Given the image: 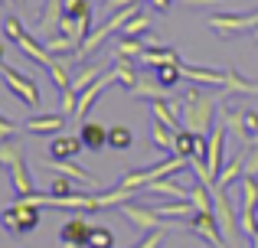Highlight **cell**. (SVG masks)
<instances>
[{
	"mask_svg": "<svg viewBox=\"0 0 258 248\" xmlns=\"http://www.w3.org/2000/svg\"><path fill=\"white\" fill-rule=\"evenodd\" d=\"M219 108H222V98L216 102V98L209 95V92H203L200 85H189V89L180 95V118H183V127H186V131L209 134L216 127Z\"/></svg>",
	"mask_w": 258,
	"mask_h": 248,
	"instance_id": "obj_1",
	"label": "cell"
},
{
	"mask_svg": "<svg viewBox=\"0 0 258 248\" xmlns=\"http://www.w3.org/2000/svg\"><path fill=\"white\" fill-rule=\"evenodd\" d=\"M186 163H189V160H183V157H176V153H170V157H160L157 163H151V167H141V170H127L114 186H121V190H131V193H134V190H147V186L157 183V180H164V177H176L180 170H186Z\"/></svg>",
	"mask_w": 258,
	"mask_h": 248,
	"instance_id": "obj_2",
	"label": "cell"
},
{
	"mask_svg": "<svg viewBox=\"0 0 258 248\" xmlns=\"http://www.w3.org/2000/svg\"><path fill=\"white\" fill-rule=\"evenodd\" d=\"M0 167H7L10 170V183H13V193H17V199H26L36 193V183H33L30 177V167H26L23 160V150H20L17 140H0Z\"/></svg>",
	"mask_w": 258,
	"mask_h": 248,
	"instance_id": "obj_3",
	"label": "cell"
},
{
	"mask_svg": "<svg viewBox=\"0 0 258 248\" xmlns=\"http://www.w3.org/2000/svg\"><path fill=\"white\" fill-rule=\"evenodd\" d=\"M114 212H121V216L127 219V222L134 225V232H173V229H180L183 222H176V219H164L157 209H151V206H141V203H124V206H118Z\"/></svg>",
	"mask_w": 258,
	"mask_h": 248,
	"instance_id": "obj_4",
	"label": "cell"
},
{
	"mask_svg": "<svg viewBox=\"0 0 258 248\" xmlns=\"http://www.w3.org/2000/svg\"><path fill=\"white\" fill-rule=\"evenodd\" d=\"M0 225H4L10 235H26L39 225V206L26 203V199H17L13 206H7L0 212Z\"/></svg>",
	"mask_w": 258,
	"mask_h": 248,
	"instance_id": "obj_5",
	"label": "cell"
},
{
	"mask_svg": "<svg viewBox=\"0 0 258 248\" xmlns=\"http://www.w3.org/2000/svg\"><path fill=\"white\" fill-rule=\"evenodd\" d=\"M216 222L222 229V238H226L229 248H239L242 235V225H239V216H235V206H232V196L229 190H216Z\"/></svg>",
	"mask_w": 258,
	"mask_h": 248,
	"instance_id": "obj_6",
	"label": "cell"
},
{
	"mask_svg": "<svg viewBox=\"0 0 258 248\" xmlns=\"http://www.w3.org/2000/svg\"><path fill=\"white\" fill-rule=\"evenodd\" d=\"M209 30L222 39L239 36L245 30H258V10H252V13H216V17H209Z\"/></svg>",
	"mask_w": 258,
	"mask_h": 248,
	"instance_id": "obj_7",
	"label": "cell"
},
{
	"mask_svg": "<svg viewBox=\"0 0 258 248\" xmlns=\"http://www.w3.org/2000/svg\"><path fill=\"white\" fill-rule=\"evenodd\" d=\"M0 78H4V85H7V89H10L23 105H30V108H36V105H39V89H36V82H33L30 75H23V72L10 69L7 62H0Z\"/></svg>",
	"mask_w": 258,
	"mask_h": 248,
	"instance_id": "obj_8",
	"label": "cell"
},
{
	"mask_svg": "<svg viewBox=\"0 0 258 248\" xmlns=\"http://www.w3.org/2000/svg\"><path fill=\"white\" fill-rule=\"evenodd\" d=\"M183 225H186L189 232H196V235H200L206 245H213V248H229L226 238H222L219 222H216V212H193L189 219H183Z\"/></svg>",
	"mask_w": 258,
	"mask_h": 248,
	"instance_id": "obj_9",
	"label": "cell"
},
{
	"mask_svg": "<svg viewBox=\"0 0 258 248\" xmlns=\"http://www.w3.org/2000/svg\"><path fill=\"white\" fill-rule=\"evenodd\" d=\"M43 167H46V170H52L56 177H69L72 183H88V186H98V183H101L95 173H88L85 167L76 163V157H72V160H52V157H46Z\"/></svg>",
	"mask_w": 258,
	"mask_h": 248,
	"instance_id": "obj_10",
	"label": "cell"
},
{
	"mask_svg": "<svg viewBox=\"0 0 258 248\" xmlns=\"http://www.w3.org/2000/svg\"><path fill=\"white\" fill-rule=\"evenodd\" d=\"M92 229L95 225H88L82 216H72L69 222L59 229V242H62V248H85L88 238H92Z\"/></svg>",
	"mask_w": 258,
	"mask_h": 248,
	"instance_id": "obj_11",
	"label": "cell"
},
{
	"mask_svg": "<svg viewBox=\"0 0 258 248\" xmlns=\"http://www.w3.org/2000/svg\"><path fill=\"white\" fill-rule=\"evenodd\" d=\"M226 131L229 127L222 124V121H216V127L209 131V170H213V177L219 180V173H222V167H226Z\"/></svg>",
	"mask_w": 258,
	"mask_h": 248,
	"instance_id": "obj_12",
	"label": "cell"
},
{
	"mask_svg": "<svg viewBox=\"0 0 258 248\" xmlns=\"http://www.w3.org/2000/svg\"><path fill=\"white\" fill-rule=\"evenodd\" d=\"M151 111H154V121L167 124L170 131H180V127H183L180 98H160V102H151Z\"/></svg>",
	"mask_w": 258,
	"mask_h": 248,
	"instance_id": "obj_13",
	"label": "cell"
},
{
	"mask_svg": "<svg viewBox=\"0 0 258 248\" xmlns=\"http://www.w3.org/2000/svg\"><path fill=\"white\" fill-rule=\"evenodd\" d=\"M235 95H258V82L245 78L239 69L226 65V85H222V98H235Z\"/></svg>",
	"mask_w": 258,
	"mask_h": 248,
	"instance_id": "obj_14",
	"label": "cell"
},
{
	"mask_svg": "<svg viewBox=\"0 0 258 248\" xmlns=\"http://www.w3.org/2000/svg\"><path fill=\"white\" fill-rule=\"evenodd\" d=\"M183 78L193 85H226V69H209V65H186L183 62Z\"/></svg>",
	"mask_w": 258,
	"mask_h": 248,
	"instance_id": "obj_15",
	"label": "cell"
},
{
	"mask_svg": "<svg viewBox=\"0 0 258 248\" xmlns=\"http://www.w3.org/2000/svg\"><path fill=\"white\" fill-rule=\"evenodd\" d=\"M82 137L79 134H56V137L49 140V157H56V160H72V157H79L82 153Z\"/></svg>",
	"mask_w": 258,
	"mask_h": 248,
	"instance_id": "obj_16",
	"label": "cell"
},
{
	"mask_svg": "<svg viewBox=\"0 0 258 248\" xmlns=\"http://www.w3.org/2000/svg\"><path fill=\"white\" fill-rule=\"evenodd\" d=\"M17 46L23 49V56H26V59H33V62H39L43 69H49V65L56 62V56H52V52L46 49V43H36V39H33L30 33H23V36L17 39Z\"/></svg>",
	"mask_w": 258,
	"mask_h": 248,
	"instance_id": "obj_17",
	"label": "cell"
},
{
	"mask_svg": "<svg viewBox=\"0 0 258 248\" xmlns=\"http://www.w3.org/2000/svg\"><path fill=\"white\" fill-rule=\"evenodd\" d=\"M62 124H66V115H33V118H26L23 131H30V134H52V137H56V131H62Z\"/></svg>",
	"mask_w": 258,
	"mask_h": 248,
	"instance_id": "obj_18",
	"label": "cell"
},
{
	"mask_svg": "<svg viewBox=\"0 0 258 248\" xmlns=\"http://www.w3.org/2000/svg\"><path fill=\"white\" fill-rule=\"evenodd\" d=\"M147 193H154V196H167V199H189V186H183L176 177H164V180H157V183H151L147 186Z\"/></svg>",
	"mask_w": 258,
	"mask_h": 248,
	"instance_id": "obj_19",
	"label": "cell"
},
{
	"mask_svg": "<svg viewBox=\"0 0 258 248\" xmlns=\"http://www.w3.org/2000/svg\"><path fill=\"white\" fill-rule=\"evenodd\" d=\"M141 65L160 69V65H183V59H180L176 49H170V46H160V49H147L144 56H141Z\"/></svg>",
	"mask_w": 258,
	"mask_h": 248,
	"instance_id": "obj_20",
	"label": "cell"
},
{
	"mask_svg": "<svg viewBox=\"0 0 258 248\" xmlns=\"http://www.w3.org/2000/svg\"><path fill=\"white\" fill-rule=\"evenodd\" d=\"M79 137H82V144L88 150H101V147H108V127L98 121H85L79 127Z\"/></svg>",
	"mask_w": 258,
	"mask_h": 248,
	"instance_id": "obj_21",
	"label": "cell"
},
{
	"mask_svg": "<svg viewBox=\"0 0 258 248\" xmlns=\"http://www.w3.org/2000/svg\"><path fill=\"white\" fill-rule=\"evenodd\" d=\"M235 177H245V157H242V153H232V157L226 160V167H222V173H219V180H216L213 193L216 190H229V183H232Z\"/></svg>",
	"mask_w": 258,
	"mask_h": 248,
	"instance_id": "obj_22",
	"label": "cell"
},
{
	"mask_svg": "<svg viewBox=\"0 0 258 248\" xmlns=\"http://www.w3.org/2000/svg\"><path fill=\"white\" fill-rule=\"evenodd\" d=\"M209 190H213V186L193 180V186H189V203L196 206V212H216V193H209Z\"/></svg>",
	"mask_w": 258,
	"mask_h": 248,
	"instance_id": "obj_23",
	"label": "cell"
},
{
	"mask_svg": "<svg viewBox=\"0 0 258 248\" xmlns=\"http://www.w3.org/2000/svg\"><path fill=\"white\" fill-rule=\"evenodd\" d=\"M131 95L138 98V102H160V98H164V85H160L154 75H141Z\"/></svg>",
	"mask_w": 258,
	"mask_h": 248,
	"instance_id": "obj_24",
	"label": "cell"
},
{
	"mask_svg": "<svg viewBox=\"0 0 258 248\" xmlns=\"http://www.w3.org/2000/svg\"><path fill=\"white\" fill-rule=\"evenodd\" d=\"M105 72H108V62H92V65H82V69H79L76 75H72V89H76L79 95H82L88 85H92L95 78H101Z\"/></svg>",
	"mask_w": 258,
	"mask_h": 248,
	"instance_id": "obj_25",
	"label": "cell"
},
{
	"mask_svg": "<svg viewBox=\"0 0 258 248\" xmlns=\"http://www.w3.org/2000/svg\"><path fill=\"white\" fill-rule=\"evenodd\" d=\"M144 52H147L144 39H131V36H121L118 46H114V59H131V62H141Z\"/></svg>",
	"mask_w": 258,
	"mask_h": 248,
	"instance_id": "obj_26",
	"label": "cell"
},
{
	"mask_svg": "<svg viewBox=\"0 0 258 248\" xmlns=\"http://www.w3.org/2000/svg\"><path fill=\"white\" fill-rule=\"evenodd\" d=\"M196 144H200V134L180 127V131H176V140H173V153H176V157H183V160H189L196 153Z\"/></svg>",
	"mask_w": 258,
	"mask_h": 248,
	"instance_id": "obj_27",
	"label": "cell"
},
{
	"mask_svg": "<svg viewBox=\"0 0 258 248\" xmlns=\"http://www.w3.org/2000/svg\"><path fill=\"white\" fill-rule=\"evenodd\" d=\"M114 75H118V85H124L127 92H134V85H138V78H141V72L134 69V62L131 59H114Z\"/></svg>",
	"mask_w": 258,
	"mask_h": 248,
	"instance_id": "obj_28",
	"label": "cell"
},
{
	"mask_svg": "<svg viewBox=\"0 0 258 248\" xmlns=\"http://www.w3.org/2000/svg\"><path fill=\"white\" fill-rule=\"evenodd\" d=\"M46 72H49V82H52V89H56L59 95L72 85V78H69V59H56Z\"/></svg>",
	"mask_w": 258,
	"mask_h": 248,
	"instance_id": "obj_29",
	"label": "cell"
},
{
	"mask_svg": "<svg viewBox=\"0 0 258 248\" xmlns=\"http://www.w3.org/2000/svg\"><path fill=\"white\" fill-rule=\"evenodd\" d=\"M157 212H160L164 219H176V222H180V219H189V216H193V212H196V206L189 203V199H180V203L173 199V203L157 206Z\"/></svg>",
	"mask_w": 258,
	"mask_h": 248,
	"instance_id": "obj_30",
	"label": "cell"
},
{
	"mask_svg": "<svg viewBox=\"0 0 258 248\" xmlns=\"http://www.w3.org/2000/svg\"><path fill=\"white\" fill-rule=\"evenodd\" d=\"M108 147H111V150H131L134 147V131L124 127V124L111 127V131H108Z\"/></svg>",
	"mask_w": 258,
	"mask_h": 248,
	"instance_id": "obj_31",
	"label": "cell"
},
{
	"mask_svg": "<svg viewBox=\"0 0 258 248\" xmlns=\"http://www.w3.org/2000/svg\"><path fill=\"white\" fill-rule=\"evenodd\" d=\"M151 33V17L147 13H138V17H131L124 23V30H121V36H131V39H141Z\"/></svg>",
	"mask_w": 258,
	"mask_h": 248,
	"instance_id": "obj_32",
	"label": "cell"
},
{
	"mask_svg": "<svg viewBox=\"0 0 258 248\" xmlns=\"http://www.w3.org/2000/svg\"><path fill=\"white\" fill-rule=\"evenodd\" d=\"M151 140H154V147H160V150H170V153H173V140H176V131H170V127H167V124H160V121H154Z\"/></svg>",
	"mask_w": 258,
	"mask_h": 248,
	"instance_id": "obj_33",
	"label": "cell"
},
{
	"mask_svg": "<svg viewBox=\"0 0 258 248\" xmlns=\"http://www.w3.org/2000/svg\"><path fill=\"white\" fill-rule=\"evenodd\" d=\"M242 209H258V177H242Z\"/></svg>",
	"mask_w": 258,
	"mask_h": 248,
	"instance_id": "obj_34",
	"label": "cell"
},
{
	"mask_svg": "<svg viewBox=\"0 0 258 248\" xmlns=\"http://www.w3.org/2000/svg\"><path fill=\"white\" fill-rule=\"evenodd\" d=\"M154 78H157L164 89H173L183 78V65H160V69H154Z\"/></svg>",
	"mask_w": 258,
	"mask_h": 248,
	"instance_id": "obj_35",
	"label": "cell"
},
{
	"mask_svg": "<svg viewBox=\"0 0 258 248\" xmlns=\"http://www.w3.org/2000/svg\"><path fill=\"white\" fill-rule=\"evenodd\" d=\"M189 170L196 173V180H200V183L216 186V177H213V170H209V160L206 157H189Z\"/></svg>",
	"mask_w": 258,
	"mask_h": 248,
	"instance_id": "obj_36",
	"label": "cell"
},
{
	"mask_svg": "<svg viewBox=\"0 0 258 248\" xmlns=\"http://www.w3.org/2000/svg\"><path fill=\"white\" fill-rule=\"evenodd\" d=\"M88 248H114V232L108 225H95L92 238H88Z\"/></svg>",
	"mask_w": 258,
	"mask_h": 248,
	"instance_id": "obj_37",
	"label": "cell"
},
{
	"mask_svg": "<svg viewBox=\"0 0 258 248\" xmlns=\"http://www.w3.org/2000/svg\"><path fill=\"white\" fill-rule=\"evenodd\" d=\"M72 186H76V183H72L69 177H56V180L49 183V190H46V193H49V199L56 203V199H66V196H72V193H76Z\"/></svg>",
	"mask_w": 258,
	"mask_h": 248,
	"instance_id": "obj_38",
	"label": "cell"
},
{
	"mask_svg": "<svg viewBox=\"0 0 258 248\" xmlns=\"http://www.w3.org/2000/svg\"><path fill=\"white\" fill-rule=\"evenodd\" d=\"M66 17H72V20L92 17V4L88 0H66Z\"/></svg>",
	"mask_w": 258,
	"mask_h": 248,
	"instance_id": "obj_39",
	"label": "cell"
},
{
	"mask_svg": "<svg viewBox=\"0 0 258 248\" xmlns=\"http://www.w3.org/2000/svg\"><path fill=\"white\" fill-rule=\"evenodd\" d=\"M242 157H245V177H258V147H245Z\"/></svg>",
	"mask_w": 258,
	"mask_h": 248,
	"instance_id": "obj_40",
	"label": "cell"
},
{
	"mask_svg": "<svg viewBox=\"0 0 258 248\" xmlns=\"http://www.w3.org/2000/svg\"><path fill=\"white\" fill-rule=\"evenodd\" d=\"M4 30H7V36H10V39H13V43H17V39H20V36H23V33H26V26H23V23H20V20H17V17H7V23H4Z\"/></svg>",
	"mask_w": 258,
	"mask_h": 248,
	"instance_id": "obj_41",
	"label": "cell"
},
{
	"mask_svg": "<svg viewBox=\"0 0 258 248\" xmlns=\"http://www.w3.org/2000/svg\"><path fill=\"white\" fill-rule=\"evenodd\" d=\"M164 235H167L164 229H160V232H147V238H144V242H138L134 248H160V242H164Z\"/></svg>",
	"mask_w": 258,
	"mask_h": 248,
	"instance_id": "obj_42",
	"label": "cell"
},
{
	"mask_svg": "<svg viewBox=\"0 0 258 248\" xmlns=\"http://www.w3.org/2000/svg\"><path fill=\"white\" fill-rule=\"evenodd\" d=\"M17 131H20V124H17V121H10V118H4V115H0V140L13 137Z\"/></svg>",
	"mask_w": 258,
	"mask_h": 248,
	"instance_id": "obj_43",
	"label": "cell"
},
{
	"mask_svg": "<svg viewBox=\"0 0 258 248\" xmlns=\"http://www.w3.org/2000/svg\"><path fill=\"white\" fill-rule=\"evenodd\" d=\"M170 4H173V0H151V7H154V10H160V13L170 10Z\"/></svg>",
	"mask_w": 258,
	"mask_h": 248,
	"instance_id": "obj_44",
	"label": "cell"
},
{
	"mask_svg": "<svg viewBox=\"0 0 258 248\" xmlns=\"http://www.w3.org/2000/svg\"><path fill=\"white\" fill-rule=\"evenodd\" d=\"M180 4H186V7H209V4H216V0H180Z\"/></svg>",
	"mask_w": 258,
	"mask_h": 248,
	"instance_id": "obj_45",
	"label": "cell"
},
{
	"mask_svg": "<svg viewBox=\"0 0 258 248\" xmlns=\"http://www.w3.org/2000/svg\"><path fill=\"white\" fill-rule=\"evenodd\" d=\"M252 248H258V232H255V235H252Z\"/></svg>",
	"mask_w": 258,
	"mask_h": 248,
	"instance_id": "obj_46",
	"label": "cell"
},
{
	"mask_svg": "<svg viewBox=\"0 0 258 248\" xmlns=\"http://www.w3.org/2000/svg\"><path fill=\"white\" fill-rule=\"evenodd\" d=\"M0 62H4V43H0Z\"/></svg>",
	"mask_w": 258,
	"mask_h": 248,
	"instance_id": "obj_47",
	"label": "cell"
},
{
	"mask_svg": "<svg viewBox=\"0 0 258 248\" xmlns=\"http://www.w3.org/2000/svg\"><path fill=\"white\" fill-rule=\"evenodd\" d=\"M17 4H26V0H17Z\"/></svg>",
	"mask_w": 258,
	"mask_h": 248,
	"instance_id": "obj_48",
	"label": "cell"
},
{
	"mask_svg": "<svg viewBox=\"0 0 258 248\" xmlns=\"http://www.w3.org/2000/svg\"><path fill=\"white\" fill-rule=\"evenodd\" d=\"M0 4H7V0H0Z\"/></svg>",
	"mask_w": 258,
	"mask_h": 248,
	"instance_id": "obj_49",
	"label": "cell"
},
{
	"mask_svg": "<svg viewBox=\"0 0 258 248\" xmlns=\"http://www.w3.org/2000/svg\"><path fill=\"white\" fill-rule=\"evenodd\" d=\"M85 248H88V245H85Z\"/></svg>",
	"mask_w": 258,
	"mask_h": 248,
	"instance_id": "obj_50",
	"label": "cell"
}]
</instances>
